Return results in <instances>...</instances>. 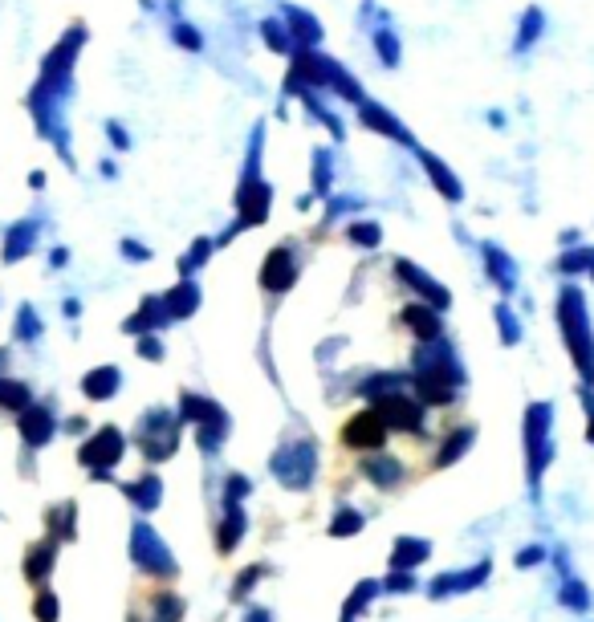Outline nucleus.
<instances>
[{
	"mask_svg": "<svg viewBox=\"0 0 594 622\" xmlns=\"http://www.w3.org/2000/svg\"><path fill=\"white\" fill-rule=\"evenodd\" d=\"M163 309H167L171 322H188L196 309H200V289H196V281H180L171 293H163Z\"/></svg>",
	"mask_w": 594,
	"mask_h": 622,
	"instance_id": "obj_28",
	"label": "nucleus"
},
{
	"mask_svg": "<svg viewBox=\"0 0 594 622\" xmlns=\"http://www.w3.org/2000/svg\"><path fill=\"white\" fill-rule=\"evenodd\" d=\"M78 387H82V395H86L90 403H110V399H118V391H123V370H118L114 362L90 366Z\"/></svg>",
	"mask_w": 594,
	"mask_h": 622,
	"instance_id": "obj_19",
	"label": "nucleus"
},
{
	"mask_svg": "<svg viewBox=\"0 0 594 622\" xmlns=\"http://www.w3.org/2000/svg\"><path fill=\"white\" fill-rule=\"evenodd\" d=\"M383 594V586H379V578H363V582H354V590L346 594V602H342V610H338V622H359L363 614H371V606H375V598Z\"/></svg>",
	"mask_w": 594,
	"mask_h": 622,
	"instance_id": "obj_26",
	"label": "nucleus"
},
{
	"mask_svg": "<svg viewBox=\"0 0 594 622\" xmlns=\"http://www.w3.org/2000/svg\"><path fill=\"white\" fill-rule=\"evenodd\" d=\"M497 334H501L505 346H517V342H521V322L509 314L505 305H497Z\"/></svg>",
	"mask_w": 594,
	"mask_h": 622,
	"instance_id": "obj_39",
	"label": "nucleus"
},
{
	"mask_svg": "<svg viewBox=\"0 0 594 622\" xmlns=\"http://www.w3.org/2000/svg\"><path fill=\"white\" fill-rule=\"evenodd\" d=\"M33 399V383L17 379V375H0V411H9V415H21Z\"/></svg>",
	"mask_w": 594,
	"mask_h": 622,
	"instance_id": "obj_33",
	"label": "nucleus"
},
{
	"mask_svg": "<svg viewBox=\"0 0 594 622\" xmlns=\"http://www.w3.org/2000/svg\"><path fill=\"white\" fill-rule=\"evenodd\" d=\"M489 578H493V557H481V562H472V566H460V570L436 574L424 590H428L432 602H444V598H460V594H472V590L489 586Z\"/></svg>",
	"mask_w": 594,
	"mask_h": 622,
	"instance_id": "obj_10",
	"label": "nucleus"
},
{
	"mask_svg": "<svg viewBox=\"0 0 594 622\" xmlns=\"http://www.w3.org/2000/svg\"><path fill=\"white\" fill-rule=\"evenodd\" d=\"M546 562H550V545H542V541H529L513 553V570H538Z\"/></svg>",
	"mask_w": 594,
	"mask_h": 622,
	"instance_id": "obj_36",
	"label": "nucleus"
},
{
	"mask_svg": "<svg viewBox=\"0 0 594 622\" xmlns=\"http://www.w3.org/2000/svg\"><path fill=\"white\" fill-rule=\"evenodd\" d=\"M37 236H41V220L37 216L13 220L5 228V240H0V261H5V265H21L33 248H37Z\"/></svg>",
	"mask_w": 594,
	"mask_h": 622,
	"instance_id": "obj_14",
	"label": "nucleus"
},
{
	"mask_svg": "<svg viewBox=\"0 0 594 622\" xmlns=\"http://www.w3.org/2000/svg\"><path fill=\"white\" fill-rule=\"evenodd\" d=\"M407 387H411V375H407V370H375V375H367L354 391H359V395L371 403V399H379V395H387V391H407Z\"/></svg>",
	"mask_w": 594,
	"mask_h": 622,
	"instance_id": "obj_30",
	"label": "nucleus"
},
{
	"mask_svg": "<svg viewBox=\"0 0 594 622\" xmlns=\"http://www.w3.org/2000/svg\"><path fill=\"white\" fill-rule=\"evenodd\" d=\"M45 537L57 545L78 541V501H57L45 509Z\"/></svg>",
	"mask_w": 594,
	"mask_h": 622,
	"instance_id": "obj_21",
	"label": "nucleus"
},
{
	"mask_svg": "<svg viewBox=\"0 0 594 622\" xmlns=\"http://www.w3.org/2000/svg\"><path fill=\"white\" fill-rule=\"evenodd\" d=\"M118 492L127 496V505L139 517H151L163 505V476L159 472H139L135 480H118Z\"/></svg>",
	"mask_w": 594,
	"mask_h": 622,
	"instance_id": "obj_12",
	"label": "nucleus"
},
{
	"mask_svg": "<svg viewBox=\"0 0 594 622\" xmlns=\"http://www.w3.org/2000/svg\"><path fill=\"white\" fill-rule=\"evenodd\" d=\"M110 143H114L118 151H127V147H131V139H127V131H123V127H114V122H110Z\"/></svg>",
	"mask_w": 594,
	"mask_h": 622,
	"instance_id": "obj_49",
	"label": "nucleus"
},
{
	"mask_svg": "<svg viewBox=\"0 0 594 622\" xmlns=\"http://www.w3.org/2000/svg\"><path fill=\"white\" fill-rule=\"evenodd\" d=\"M29 188H33V192L45 188V171H29Z\"/></svg>",
	"mask_w": 594,
	"mask_h": 622,
	"instance_id": "obj_51",
	"label": "nucleus"
},
{
	"mask_svg": "<svg viewBox=\"0 0 594 622\" xmlns=\"http://www.w3.org/2000/svg\"><path fill=\"white\" fill-rule=\"evenodd\" d=\"M318 464H322V456H318L314 435H289L269 456V476L289 492H306L318 480Z\"/></svg>",
	"mask_w": 594,
	"mask_h": 622,
	"instance_id": "obj_5",
	"label": "nucleus"
},
{
	"mask_svg": "<svg viewBox=\"0 0 594 622\" xmlns=\"http://www.w3.org/2000/svg\"><path fill=\"white\" fill-rule=\"evenodd\" d=\"M131 440H127V431L123 427H114V423H102L98 431H90L86 440L78 444V464L90 472L94 484H110L114 480V468L123 464Z\"/></svg>",
	"mask_w": 594,
	"mask_h": 622,
	"instance_id": "obj_7",
	"label": "nucleus"
},
{
	"mask_svg": "<svg viewBox=\"0 0 594 622\" xmlns=\"http://www.w3.org/2000/svg\"><path fill=\"white\" fill-rule=\"evenodd\" d=\"M489 273H493V281H501V289H513V269H509V261L505 257H489Z\"/></svg>",
	"mask_w": 594,
	"mask_h": 622,
	"instance_id": "obj_43",
	"label": "nucleus"
},
{
	"mask_svg": "<svg viewBox=\"0 0 594 622\" xmlns=\"http://www.w3.org/2000/svg\"><path fill=\"white\" fill-rule=\"evenodd\" d=\"M399 318H403V326L411 330V338H415V342H436V338H440V330H444V322H440V309H432V305H407Z\"/></svg>",
	"mask_w": 594,
	"mask_h": 622,
	"instance_id": "obj_24",
	"label": "nucleus"
},
{
	"mask_svg": "<svg viewBox=\"0 0 594 622\" xmlns=\"http://www.w3.org/2000/svg\"><path fill=\"white\" fill-rule=\"evenodd\" d=\"M135 354L139 358H147V362H163V338L159 334H143V338H135Z\"/></svg>",
	"mask_w": 594,
	"mask_h": 622,
	"instance_id": "obj_40",
	"label": "nucleus"
},
{
	"mask_svg": "<svg viewBox=\"0 0 594 622\" xmlns=\"http://www.w3.org/2000/svg\"><path fill=\"white\" fill-rule=\"evenodd\" d=\"M379 586H383V594H415L420 590V578L403 574V570H391L387 578H379Z\"/></svg>",
	"mask_w": 594,
	"mask_h": 622,
	"instance_id": "obj_38",
	"label": "nucleus"
},
{
	"mask_svg": "<svg viewBox=\"0 0 594 622\" xmlns=\"http://www.w3.org/2000/svg\"><path fill=\"white\" fill-rule=\"evenodd\" d=\"M180 440H184V423H180V415H175V407H147L135 419V431H131V444L139 448V456L147 464L175 460Z\"/></svg>",
	"mask_w": 594,
	"mask_h": 622,
	"instance_id": "obj_4",
	"label": "nucleus"
},
{
	"mask_svg": "<svg viewBox=\"0 0 594 622\" xmlns=\"http://www.w3.org/2000/svg\"><path fill=\"white\" fill-rule=\"evenodd\" d=\"M57 553H62V545L49 541V537H41V541H33V545L25 549V557H21V578H25L33 590L49 586V578H53V570H57Z\"/></svg>",
	"mask_w": 594,
	"mask_h": 622,
	"instance_id": "obj_13",
	"label": "nucleus"
},
{
	"mask_svg": "<svg viewBox=\"0 0 594 622\" xmlns=\"http://www.w3.org/2000/svg\"><path fill=\"white\" fill-rule=\"evenodd\" d=\"M245 533H249V513H245V505L220 501V517H216V553L228 557L236 545L245 541Z\"/></svg>",
	"mask_w": 594,
	"mask_h": 622,
	"instance_id": "obj_16",
	"label": "nucleus"
},
{
	"mask_svg": "<svg viewBox=\"0 0 594 622\" xmlns=\"http://www.w3.org/2000/svg\"><path fill=\"white\" fill-rule=\"evenodd\" d=\"M9 362H13V354H9L5 346H0V375H9Z\"/></svg>",
	"mask_w": 594,
	"mask_h": 622,
	"instance_id": "obj_52",
	"label": "nucleus"
},
{
	"mask_svg": "<svg viewBox=\"0 0 594 622\" xmlns=\"http://www.w3.org/2000/svg\"><path fill=\"white\" fill-rule=\"evenodd\" d=\"M127 557H131V566H135L143 578H151V582H175V578H180V562H175L171 545L163 541V533H159L147 517H135V521H131Z\"/></svg>",
	"mask_w": 594,
	"mask_h": 622,
	"instance_id": "obj_6",
	"label": "nucleus"
},
{
	"mask_svg": "<svg viewBox=\"0 0 594 622\" xmlns=\"http://www.w3.org/2000/svg\"><path fill=\"white\" fill-rule=\"evenodd\" d=\"M241 622H277V614L269 606H245L241 610Z\"/></svg>",
	"mask_w": 594,
	"mask_h": 622,
	"instance_id": "obj_45",
	"label": "nucleus"
},
{
	"mask_svg": "<svg viewBox=\"0 0 594 622\" xmlns=\"http://www.w3.org/2000/svg\"><path fill=\"white\" fill-rule=\"evenodd\" d=\"M521 448H525V484H529V496L542 501V480L558 456L554 448V403L550 399H533L525 407V419H521Z\"/></svg>",
	"mask_w": 594,
	"mask_h": 622,
	"instance_id": "obj_2",
	"label": "nucleus"
},
{
	"mask_svg": "<svg viewBox=\"0 0 594 622\" xmlns=\"http://www.w3.org/2000/svg\"><path fill=\"white\" fill-rule=\"evenodd\" d=\"M293 281H297V261H293V253H289V248H273L269 261H265V269H261V285H265L269 293H285Z\"/></svg>",
	"mask_w": 594,
	"mask_h": 622,
	"instance_id": "obj_23",
	"label": "nucleus"
},
{
	"mask_svg": "<svg viewBox=\"0 0 594 622\" xmlns=\"http://www.w3.org/2000/svg\"><path fill=\"white\" fill-rule=\"evenodd\" d=\"M387 423L375 415V407H359L346 423H342V431H338V440H342V448L346 452H354V456H375V452H383L387 448Z\"/></svg>",
	"mask_w": 594,
	"mask_h": 622,
	"instance_id": "obj_9",
	"label": "nucleus"
},
{
	"mask_svg": "<svg viewBox=\"0 0 594 622\" xmlns=\"http://www.w3.org/2000/svg\"><path fill=\"white\" fill-rule=\"evenodd\" d=\"M45 338V322L37 314V305L33 301H21L17 305V318H13V342L17 346H37Z\"/></svg>",
	"mask_w": 594,
	"mask_h": 622,
	"instance_id": "obj_31",
	"label": "nucleus"
},
{
	"mask_svg": "<svg viewBox=\"0 0 594 622\" xmlns=\"http://www.w3.org/2000/svg\"><path fill=\"white\" fill-rule=\"evenodd\" d=\"M253 496V480L245 472H228L224 476V488H220V501H236V505H245Z\"/></svg>",
	"mask_w": 594,
	"mask_h": 622,
	"instance_id": "obj_37",
	"label": "nucleus"
},
{
	"mask_svg": "<svg viewBox=\"0 0 594 622\" xmlns=\"http://www.w3.org/2000/svg\"><path fill=\"white\" fill-rule=\"evenodd\" d=\"M123 257L127 261H147L151 253H147V244H139V240H123Z\"/></svg>",
	"mask_w": 594,
	"mask_h": 622,
	"instance_id": "obj_46",
	"label": "nucleus"
},
{
	"mask_svg": "<svg viewBox=\"0 0 594 622\" xmlns=\"http://www.w3.org/2000/svg\"><path fill=\"white\" fill-rule=\"evenodd\" d=\"M395 273H399V281H403V285H411L415 293H420L432 309H448V301H452V297H448V289H444L440 281H432L428 273H420L415 265H403V261L395 265Z\"/></svg>",
	"mask_w": 594,
	"mask_h": 622,
	"instance_id": "obj_25",
	"label": "nucleus"
},
{
	"mask_svg": "<svg viewBox=\"0 0 594 622\" xmlns=\"http://www.w3.org/2000/svg\"><path fill=\"white\" fill-rule=\"evenodd\" d=\"M66 265H70V248H62V244H57L53 253H49V269H66Z\"/></svg>",
	"mask_w": 594,
	"mask_h": 622,
	"instance_id": "obj_48",
	"label": "nucleus"
},
{
	"mask_svg": "<svg viewBox=\"0 0 594 622\" xmlns=\"http://www.w3.org/2000/svg\"><path fill=\"white\" fill-rule=\"evenodd\" d=\"M472 444H477V427H472V423L452 427V431L444 435V440H440L436 456H432V468H436V472H448L452 464H460V460L472 452Z\"/></svg>",
	"mask_w": 594,
	"mask_h": 622,
	"instance_id": "obj_20",
	"label": "nucleus"
},
{
	"mask_svg": "<svg viewBox=\"0 0 594 622\" xmlns=\"http://www.w3.org/2000/svg\"><path fill=\"white\" fill-rule=\"evenodd\" d=\"M367 529V513L363 509H354V505H338L334 509V517H330V525H326V537H359Z\"/></svg>",
	"mask_w": 594,
	"mask_h": 622,
	"instance_id": "obj_34",
	"label": "nucleus"
},
{
	"mask_svg": "<svg viewBox=\"0 0 594 622\" xmlns=\"http://www.w3.org/2000/svg\"><path fill=\"white\" fill-rule=\"evenodd\" d=\"M192 431H196V448H200L204 456H220V452H224V444H228V435H232V415H228V407H224V403H216V407H212V415H208V419H200Z\"/></svg>",
	"mask_w": 594,
	"mask_h": 622,
	"instance_id": "obj_17",
	"label": "nucleus"
},
{
	"mask_svg": "<svg viewBox=\"0 0 594 622\" xmlns=\"http://www.w3.org/2000/svg\"><path fill=\"white\" fill-rule=\"evenodd\" d=\"M131 622H184V598L171 590H159L147 598L143 614H131Z\"/></svg>",
	"mask_w": 594,
	"mask_h": 622,
	"instance_id": "obj_27",
	"label": "nucleus"
},
{
	"mask_svg": "<svg viewBox=\"0 0 594 622\" xmlns=\"http://www.w3.org/2000/svg\"><path fill=\"white\" fill-rule=\"evenodd\" d=\"M33 622H57V618H62V598H57L49 586H41L37 594H33Z\"/></svg>",
	"mask_w": 594,
	"mask_h": 622,
	"instance_id": "obj_35",
	"label": "nucleus"
},
{
	"mask_svg": "<svg viewBox=\"0 0 594 622\" xmlns=\"http://www.w3.org/2000/svg\"><path fill=\"white\" fill-rule=\"evenodd\" d=\"M578 403L586 415V444L594 448V387H578Z\"/></svg>",
	"mask_w": 594,
	"mask_h": 622,
	"instance_id": "obj_41",
	"label": "nucleus"
},
{
	"mask_svg": "<svg viewBox=\"0 0 594 622\" xmlns=\"http://www.w3.org/2000/svg\"><path fill=\"white\" fill-rule=\"evenodd\" d=\"M558 602H562V610H570V614H590V610H594V594H590V586H586L574 570L558 578Z\"/></svg>",
	"mask_w": 594,
	"mask_h": 622,
	"instance_id": "obj_29",
	"label": "nucleus"
},
{
	"mask_svg": "<svg viewBox=\"0 0 594 622\" xmlns=\"http://www.w3.org/2000/svg\"><path fill=\"white\" fill-rule=\"evenodd\" d=\"M558 330H562L570 362L582 379L578 387H594V330H590V314H586V297L574 285H566L558 293Z\"/></svg>",
	"mask_w": 594,
	"mask_h": 622,
	"instance_id": "obj_3",
	"label": "nucleus"
},
{
	"mask_svg": "<svg viewBox=\"0 0 594 622\" xmlns=\"http://www.w3.org/2000/svg\"><path fill=\"white\" fill-rule=\"evenodd\" d=\"M432 562V541L428 537H415V533H403L391 541V557H387V566L391 570H403V574H415L420 566Z\"/></svg>",
	"mask_w": 594,
	"mask_h": 622,
	"instance_id": "obj_18",
	"label": "nucleus"
},
{
	"mask_svg": "<svg viewBox=\"0 0 594 622\" xmlns=\"http://www.w3.org/2000/svg\"><path fill=\"white\" fill-rule=\"evenodd\" d=\"M17 419V435H21V444L29 448V452H41V448H49L53 440H57V431H62V419H57V411L49 407V403H29L21 415H13Z\"/></svg>",
	"mask_w": 594,
	"mask_h": 622,
	"instance_id": "obj_11",
	"label": "nucleus"
},
{
	"mask_svg": "<svg viewBox=\"0 0 594 622\" xmlns=\"http://www.w3.org/2000/svg\"><path fill=\"white\" fill-rule=\"evenodd\" d=\"M62 431H66V435H86L90 423H86V415H70V419H62Z\"/></svg>",
	"mask_w": 594,
	"mask_h": 622,
	"instance_id": "obj_47",
	"label": "nucleus"
},
{
	"mask_svg": "<svg viewBox=\"0 0 594 622\" xmlns=\"http://www.w3.org/2000/svg\"><path fill=\"white\" fill-rule=\"evenodd\" d=\"M359 476H363L371 488H379V492H395V488L407 480V468H403L399 456H391V452H375V456H363Z\"/></svg>",
	"mask_w": 594,
	"mask_h": 622,
	"instance_id": "obj_15",
	"label": "nucleus"
},
{
	"mask_svg": "<svg viewBox=\"0 0 594 622\" xmlns=\"http://www.w3.org/2000/svg\"><path fill=\"white\" fill-rule=\"evenodd\" d=\"M265 574H269V562H253V566H245V570H236V574H232V586H228V602H232V606L249 602L253 590L265 582Z\"/></svg>",
	"mask_w": 594,
	"mask_h": 622,
	"instance_id": "obj_32",
	"label": "nucleus"
},
{
	"mask_svg": "<svg viewBox=\"0 0 594 622\" xmlns=\"http://www.w3.org/2000/svg\"><path fill=\"white\" fill-rule=\"evenodd\" d=\"M367 407H375V415L387 423V431H399V435H424L428 431V407L407 391H387L379 399H371Z\"/></svg>",
	"mask_w": 594,
	"mask_h": 622,
	"instance_id": "obj_8",
	"label": "nucleus"
},
{
	"mask_svg": "<svg viewBox=\"0 0 594 622\" xmlns=\"http://www.w3.org/2000/svg\"><path fill=\"white\" fill-rule=\"evenodd\" d=\"M62 314H66V318L74 322V318L82 314V301H78V297H66V301H62Z\"/></svg>",
	"mask_w": 594,
	"mask_h": 622,
	"instance_id": "obj_50",
	"label": "nucleus"
},
{
	"mask_svg": "<svg viewBox=\"0 0 594 622\" xmlns=\"http://www.w3.org/2000/svg\"><path fill=\"white\" fill-rule=\"evenodd\" d=\"M208 253H212V244H208V240H196V244H192V253H188L184 261H180V269H184V273H192V269H200V265L208 261Z\"/></svg>",
	"mask_w": 594,
	"mask_h": 622,
	"instance_id": "obj_42",
	"label": "nucleus"
},
{
	"mask_svg": "<svg viewBox=\"0 0 594 622\" xmlns=\"http://www.w3.org/2000/svg\"><path fill=\"white\" fill-rule=\"evenodd\" d=\"M163 326H171L167 309H163V297H143V305H139L135 314L123 322V334H131V338H143V334H159Z\"/></svg>",
	"mask_w": 594,
	"mask_h": 622,
	"instance_id": "obj_22",
	"label": "nucleus"
},
{
	"mask_svg": "<svg viewBox=\"0 0 594 622\" xmlns=\"http://www.w3.org/2000/svg\"><path fill=\"white\" fill-rule=\"evenodd\" d=\"M350 240L354 244H379V228L375 224H359V228H350Z\"/></svg>",
	"mask_w": 594,
	"mask_h": 622,
	"instance_id": "obj_44",
	"label": "nucleus"
},
{
	"mask_svg": "<svg viewBox=\"0 0 594 622\" xmlns=\"http://www.w3.org/2000/svg\"><path fill=\"white\" fill-rule=\"evenodd\" d=\"M411 395L424 407H452L456 395L468 387V370L448 342H420L411 350Z\"/></svg>",
	"mask_w": 594,
	"mask_h": 622,
	"instance_id": "obj_1",
	"label": "nucleus"
}]
</instances>
